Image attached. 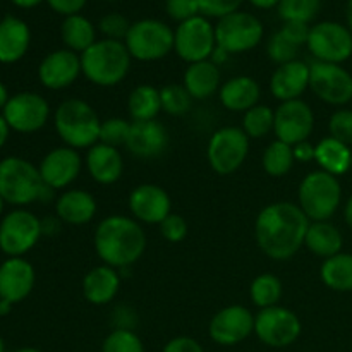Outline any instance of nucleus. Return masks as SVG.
<instances>
[{"label":"nucleus","instance_id":"51","mask_svg":"<svg viewBox=\"0 0 352 352\" xmlns=\"http://www.w3.org/2000/svg\"><path fill=\"white\" fill-rule=\"evenodd\" d=\"M315 150L316 144H311L309 141H302V143L292 146L296 162H301V164H309V162L315 160Z\"/></svg>","mask_w":352,"mask_h":352},{"label":"nucleus","instance_id":"31","mask_svg":"<svg viewBox=\"0 0 352 352\" xmlns=\"http://www.w3.org/2000/svg\"><path fill=\"white\" fill-rule=\"evenodd\" d=\"M351 146L333 140L332 136H327L316 144L315 162L318 164L320 170L339 177L351 170Z\"/></svg>","mask_w":352,"mask_h":352},{"label":"nucleus","instance_id":"16","mask_svg":"<svg viewBox=\"0 0 352 352\" xmlns=\"http://www.w3.org/2000/svg\"><path fill=\"white\" fill-rule=\"evenodd\" d=\"M315 129V113L305 100L282 102L275 110L274 133L278 141L294 144L308 141Z\"/></svg>","mask_w":352,"mask_h":352},{"label":"nucleus","instance_id":"43","mask_svg":"<svg viewBox=\"0 0 352 352\" xmlns=\"http://www.w3.org/2000/svg\"><path fill=\"white\" fill-rule=\"evenodd\" d=\"M329 133L333 140L352 146V110H336L329 120Z\"/></svg>","mask_w":352,"mask_h":352},{"label":"nucleus","instance_id":"3","mask_svg":"<svg viewBox=\"0 0 352 352\" xmlns=\"http://www.w3.org/2000/svg\"><path fill=\"white\" fill-rule=\"evenodd\" d=\"M131 57L124 41L96 40L85 54H81L82 76L91 85L112 88L126 79L131 69Z\"/></svg>","mask_w":352,"mask_h":352},{"label":"nucleus","instance_id":"26","mask_svg":"<svg viewBox=\"0 0 352 352\" xmlns=\"http://www.w3.org/2000/svg\"><path fill=\"white\" fill-rule=\"evenodd\" d=\"M96 199L85 189H67L55 201V213L69 226H86L96 215Z\"/></svg>","mask_w":352,"mask_h":352},{"label":"nucleus","instance_id":"61","mask_svg":"<svg viewBox=\"0 0 352 352\" xmlns=\"http://www.w3.org/2000/svg\"><path fill=\"white\" fill-rule=\"evenodd\" d=\"M0 352H6V344H3L2 337H0Z\"/></svg>","mask_w":352,"mask_h":352},{"label":"nucleus","instance_id":"63","mask_svg":"<svg viewBox=\"0 0 352 352\" xmlns=\"http://www.w3.org/2000/svg\"><path fill=\"white\" fill-rule=\"evenodd\" d=\"M351 170H352V155H351Z\"/></svg>","mask_w":352,"mask_h":352},{"label":"nucleus","instance_id":"4","mask_svg":"<svg viewBox=\"0 0 352 352\" xmlns=\"http://www.w3.org/2000/svg\"><path fill=\"white\" fill-rule=\"evenodd\" d=\"M54 189L45 186L40 168L19 157L0 162V196L10 205L24 206L33 201L50 199Z\"/></svg>","mask_w":352,"mask_h":352},{"label":"nucleus","instance_id":"19","mask_svg":"<svg viewBox=\"0 0 352 352\" xmlns=\"http://www.w3.org/2000/svg\"><path fill=\"white\" fill-rule=\"evenodd\" d=\"M38 168H40V175L45 186H48L54 191L65 189L81 174V153L69 146L54 148L45 155Z\"/></svg>","mask_w":352,"mask_h":352},{"label":"nucleus","instance_id":"5","mask_svg":"<svg viewBox=\"0 0 352 352\" xmlns=\"http://www.w3.org/2000/svg\"><path fill=\"white\" fill-rule=\"evenodd\" d=\"M55 131L65 146L74 150H89L100 141V120L88 102L81 98L64 100L54 116Z\"/></svg>","mask_w":352,"mask_h":352},{"label":"nucleus","instance_id":"14","mask_svg":"<svg viewBox=\"0 0 352 352\" xmlns=\"http://www.w3.org/2000/svg\"><path fill=\"white\" fill-rule=\"evenodd\" d=\"M309 89L322 102L342 107L352 100V74L342 64L315 60L309 64Z\"/></svg>","mask_w":352,"mask_h":352},{"label":"nucleus","instance_id":"41","mask_svg":"<svg viewBox=\"0 0 352 352\" xmlns=\"http://www.w3.org/2000/svg\"><path fill=\"white\" fill-rule=\"evenodd\" d=\"M131 122L122 119V117H109V119L102 120L100 126V141L98 143L109 144V146L119 148L126 146L127 136H129Z\"/></svg>","mask_w":352,"mask_h":352},{"label":"nucleus","instance_id":"8","mask_svg":"<svg viewBox=\"0 0 352 352\" xmlns=\"http://www.w3.org/2000/svg\"><path fill=\"white\" fill-rule=\"evenodd\" d=\"M217 47L229 55L244 54L260 45L263 40V23L254 14L237 10L220 17L215 24Z\"/></svg>","mask_w":352,"mask_h":352},{"label":"nucleus","instance_id":"57","mask_svg":"<svg viewBox=\"0 0 352 352\" xmlns=\"http://www.w3.org/2000/svg\"><path fill=\"white\" fill-rule=\"evenodd\" d=\"M9 91H7L6 85H3L2 81H0V109L3 110V107L7 105V102H9Z\"/></svg>","mask_w":352,"mask_h":352},{"label":"nucleus","instance_id":"7","mask_svg":"<svg viewBox=\"0 0 352 352\" xmlns=\"http://www.w3.org/2000/svg\"><path fill=\"white\" fill-rule=\"evenodd\" d=\"M131 57L140 62H155L174 50V30L164 21L140 19L131 23L126 40Z\"/></svg>","mask_w":352,"mask_h":352},{"label":"nucleus","instance_id":"6","mask_svg":"<svg viewBox=\"0 0 352 352\" xmlns=\"http://www.w3.org/2000/svg\"><path fill=\"white\" fill-rule=\"evenodd\" d=\"M298 199V205L311 222L330 220L342 201V186L336 175L313 170L299 184Z\"/></svg>","mask_w":352,"mask_h":352},{"label":"nucleus","instance_id":"56","mask_svg":"<svg viewBox=\"0 0 352 352\" xmlns=\"http://www.w3.org/2000/svg\"><path fill=\"white\" fill-rule=\"evenodd\" d=\"M344 219H346V223L352 229V196L347 199L346 206H344Z\"/></svg>","mask_w":352,"mask_h":352},{"label":"nucleus","instance_id":"2","mask_svg":"<svg viewBox=\"0 0 352 352\" xmlns=\"http://www.w3.org/2000/svg\"><path fill=\"white\" fill-rule=\"evenodd\" d=\"M93 244L103 265L124 270L144 254L146 234L133 217L110 215L96 226Z\"/></svg>","mask_w":352,"mask_h":352},{"label":"nucleus","instance_id":"20","mask_svg":"<svg viewBox=\"0 0 352 352\" xmlns=\"http://www.w3.org/2000/svg\"><path fill=\"white\" fill-rule=\"evenodd\" d=\"M82 74L81 55L76 52L60 48V50L50 52L38 67V78L40 82L48 89H64L69 88L78 81Z\"/></svg>","mask_w":352,"mask_h":352},{"label":"nucleus","instance_id":"62","mask_svg":"<svg viewBox=\"0 0 352 352\" xmlns=\"http://www.w3.org/2000/svg\"><path fill=\"white\" fill-rule=\"evenodd\" d=\"M3 203H6V201H3V198L0 196V215H2V212H3Z\"/></svg>","mask_w":352,"mask_h":352},{"label":"nucleus","instance_id":"9","mask_svg":"<svg viewBox=\"0 0 352 352\" xmlns=\"http://www.w3.org/2000/svg\"><path fill=\"white\" fill-rule=\"evenodd\" d=\"M250 155V138L241 127L226 126L212 134L206 146L210 167L219 175H230L243 167Z\"/></svg>","mask_w":352,"mask_h":352},{"label":"nucleus","instance_id":"27","mask_svg":"<svg viewBox=\"0 0 352 352\" xmlns=\"http://www.w3.org/2000/svg\"><path fill=\"white\" fill-rule=\"evenodd\" d=\"M260 85L251 76H236L227 79L219 89L220 103L229 112H248L260 103Z\"/></svg>","mask_w":352,"mask_h":352},{"label":"nucleus","instance_id":"35","mask_svg":"<svg viewBox=\"0 0 352 352\" xmlns=\"http://www.w3.org/2000/svg\"><path fill=\"white\" fill-rule=\"evenodd\" d=\"M296 164L294 151H292L291 144L284 143V141H272L263 151L261 157V165L263 170L267 172L270 177H284L285 174L292 170Z\"/></svg>","mask_w":352,"mask_h":352},{"label":"nucleus","instance_id":"34","mask_svg":"<svg viewBox=\"0 0 352 352\" xmlns=\"http://www.w3.org/2000/svg\"><path fill=\"white\" fill-rule=\"evenodd\" d=\"M127 110L133 122L155 120L162 112L160 89L151 85L136 86L127 98Z\"/></svg>","mask_w":352,"mask_h":352},{"label":"nucleus","instance_id":"33","mask_svg":"<svg viewBox=\"0 0 352 352\" xmlns=\"http://www.w3.org/2000/svg\"><path fill=\"white\" fill-rule=\"evenodd\" d=\"M320 278L336 292H352V254L339 253L327 258L320 267Z\"/></svg>","mask_w":352,"mask_h":352},{"label":"nucleus","instance_id":"36","mask_svg":"<svg viewBox=\"0 0 352 352\" xmlns=\"http://www.w3.org/2000/svg\"><path fill=\"white\" fill-rule=\"evenodd\" d=\"M284 294V285L280 278L274 274H260L253 278L250 285V298L256 308L265 309L277 306Z\"/></svg>","mask_w":352,"mask_h":352},{"label":"nucleus","instance_id":"47","mask_svg":"<svg viewBox=\"0 0 352 352\" xmlns=\"http://www.w3.org/2000/svg\"><path fill=\"white\" fill-rule=\"evenodd\" d=\"M201 16L205 17H226L229 14L237 12L244 0H198Z\"/></svg>","mask_w":352,"mask_h":352},{"label":"nucleus","instance_id":"37","mask_svg":"<svg viewBox=\"0 0 352 352\" xmlns=\"http://www.w3.org/2000/svg\"><path fill=\"white\" fill-rule=\"evenodd\" d=\"M275 124V110H272L268 105H254L243 116V126L241 129L246 133L250 140H260V138L268 136L274 133Z\"/></svg>","mask_w":352,"mask_h":352},{"label":"nucleus","instance_id":"1","mask_svg":"<svg viewBox=\"0 0 352 352\" xmlns=\"http://www.w3.org/2000/svg\"><path fill=\"white\" fill-rule=\"evenodd\" d=\"M309 223L311 220L296 203H270L254 220V239L268 258L287 261L305 246Z\"/></svg>","mask_w":352,"mask_h":352},{"label":"nucleus","instance_id":"52","mask_svg":"<svg viewBox=\"0 0 352 352\" xmlns=\"http://www.w3.org/2000/svg\"><path fill=\"white\" fill-rule=\"evenodd\" d=\"M60 219L58 217H47V220H41V229H43V234H57L60 226H58Z\"/></svg>","mask_w":352,"mask_h":352},{"label":"nucleus","instance_id":"45","mask_svg":"<svg viewBox=\"0 0 352 352\" xmlns=\"http://www.w3.org/2000/svg\"><path fill=\"white\" fill-rule=\"evenodd\" d=\"M158 227H160L162 237L168 243H181L188 237L189 232V226L186 219L182 215H177V213H170Z\"/></svg>","mask_w":352,"mask_h":352},{"label":"nucleus","instance_id":"49","mask_svg":"<svg viewBox=\"0 0 352 352\" xmlns=\"http://www.w3.org/2000/svg\"><path fill=\"white\" fill-rule=\"evenodd\" d=\"M162 352H205L201 344L188 336H179L168 340Z\"/></svg>","mask_w":352,"mask_h":352},{"label":"nucleus","instance_id":"15","mask_svg":"<svg viewBox=\"0 0 352 352\" xmlns=\"http://www.w3.org/2000/svg\"><path fill=\"white\" fill-rule=\"evenodd\" d=\"M3 119L9 127L17 133H36L45 127L50 117V105L41 95L33 91H23L10 96L2 110Z\"/></svg>","mask_w":352,"mask_h":352},{"label":"nucleus","instance_id":"24","mask_svg":"<svg viewBox=\"0 0 352 352\" xmlns=\"http://www.w3.org/2000/svg\"><path fill=\"white\" fill-rule=\"evenodd\" d=\"M89 177L102 186H112L122 177L124 158L119 148L96 143L86 150L85 158Z\"/></svg>","mask_w":352,"mask_h":352},{"label":"nucleus","instance_id":"40","mask_svg":"<svg viewBox=\"0 0 352 352\" xmlns=\"http://www.w3.org/2000/svg\"><path fill=\"white\" fill-rule=\"evenodd\" d=\"M102 352H144V344L134 330L113 329L103 339Z\"/></svg>","mask_w":352,"mask_h":352},{"label":"nucleus","instance_id":"21","mask_svg":"<svg viewBox=\"0 0 352 352\" xmlns=\"http://www.w3.org/2000/svg\"><path fill=\"white\" fill-rule=\"evenodd\" d=\"M33 265L24 258H9L0 265V299L10 305L24 301L34 287Z\"/></svg>","mask_w":352,"mask_h":352},{"label":"nucleus","instance_id":"32","mask_svg":"<svg viewBox=\"0 0 352 352\" xmlns=\"http://www.w3.org/2000/svg\"><path fill=\"white\" fill-rule=\"evenodd\" d=\"M60 36L67 50L81 55L96 41L95 24L88 17L74 14V16H69L62 21Z\"/></svg>","mask_w":352,"mask_h":352},{"label":"nucleus","instance_id":"48","mask_svg":"<svg viewBox=\"0 0 352 352\" xmlns=\"http://www.w3.org/2000/svg\"><path fill=\"white\" fill-rule=\"evenodd\" d=\"M309 28L311 26L305 23H284V26L278 31H280L287 40H291L292 43H296L298 47H302V45L308 43Z\"/></svg>","mask_w":352,"mask_h":352},{"label":"nucleus","instance_id":"54","mask_svg":"<svg viewBox=\"0 0 352 352\" xmlns=\"http://www.w3.org/2000/svg\"><path fill=\"white\" fill-rule=\"evenodd\" d=\"M256 9H272V7H277L280 0H250Z\"/></svg>","mask_w":352,"mask_h":352},{"label":"nucleus","instance_id":"58","mask_svg":"<svg viewBox=\"0 0 352 352\" xmlns=\"http://www.w3.org/2000/svg\"><path fill=\"white\" fill-rule=\"evenodd\" d=\"M14 305H10L9 301H3V299H0V316H6L9 315L10 309H12Z\"/></svg>","mask_w":352,"mask_h":352},{"label":"nucleus","instance_id":"18","mask_svg":"<svg viewBox=\"0 0 352 352\" xmlns=\"http://www.w3.org/2000/svg\"><path fill=\"white\" fill-rule=\"evenodd\" d=\"M127 205L133 219L148 226H160L172 213L170 196L158 184L136 186L131 191Z\"/></svg>","mask_w":352,"mask_h":352},{"label":"nucleus","instance_id":"50","mask_svg":"<svg viewBox=\"0 0 352 352\" xmlns=\"http://www.w3.org/2000/svg\"><path fill=\"white\" fill-rule=\"evenodd\" d=\"M86 2H88V0H47V3L50 6L52 10H55V12L65 17L81 12V10L85 9Z\"/></svg>","mask_w":352,"mask_h":352},{"label":"nucleus","instance_id":"60","mask_svg":"<svg viewBox=\"0 0 352 352\" xmlns=\"http://www.w3.org/2000/svg\"><path fill=\"white\" fill-rule=\"evenodd\" d=\"M16 352H41L40 349H34V347H23V349L16 351Z\"/></svg>","mask_w":352,"mask_h":352},{"label":"nucleus","instance_id":"28","mask_svg":"<svg viewBox=\"0 0 352 352\" xmlns=\"http://www.w3.org/2000/svg\"><path fill=\"white\" fill-rule=\"evenodd\" d=\"M31 43L30 26L16 16L0 21V62L14 64L26 55Z\"/></svg>","mask_w":352,"mask_h":352},{"label":"nucleus","instance_id":"46","mask_svg":"<svg viewBox=\"0 0 352 352\" xmlns=\"http://www.w3.org/2000/svg\"><path fill=\"white\" fill-rule=\"evenodd\" d=\"M165 10L177 24L201 14L198 0H165Z\"/></svg>","mask_w":352,"mask_h":352},{"label":"nucleus","instance_id":"59","mask_svg":"<svg viewBox=\"0 0 352 352\" xmlns=\"http://www.w3.org/2000/svg\"><path fill=\"white\" fill-rule=\"evenodd\" d=\"M346 16H347V28L352 31V0L347 2V10H346Z\"/></svg>","mask_w":352,"mask_h":352},{"label":"nucleus","instance_id":"44","mask_svg":"<svg viewBox=\"0 0 352 352\" xmlns=\"http://www.w3.org/2000/svg\"><path fill=\"white\" fill-rule=\"evenodd\" d=\"M98 28L103 33V36L109 38V40L124 41L126 40L127 33H129L131 23L127 21L126 16H122V14L110 12V14H105V16L100 19Z\"/></svg>","mask_w":352,"mask_h":352},{"label":"nucleus","instance_id":"53","mask_svg":"<svg viewBox=\"0 0 352 352\" xmlns=\"http://www.w3.org/2000/svg\"><path fill=\"white\" fill-rule=\"evenodd\" d=\"M9 133H10L9 124H7V120L3 119V116H2V113H0V148H2L3 144L7 143V138H9Z\"/></svg>","mask_w":352,"mask_h":352},{"label":"nucleus","instance_id":"17","mask_svg":"<svg viewBox=\"0 0 352 352\" xmlns=\"http://www.w3.org/2000/svg\"><path fill=\"white\" fill-rule=\"evenodd\" d=\"M251 333H254V315L246 306H226L210 320L208 336L219 346H237Z\"/></svg>","mask_w":352,"mask_h":352},{"label":"nucleus","instance_id":"25","mask_svg":"<svg viewBox=\"0 0 352 352\" xmlns=\"http://www.w3.org/2000/svg\"><path fill=\"white\" fill-rule=\"evenodd\" d=\"M81 291L89 305H109L120 291V274L109 265H98L85 275Z\"/></svg>","mask_w":352,"mask_h":352},{"label":"nucleus","instance_id":"23","mask_svg":"<svg viewBox=\"0 0 352 352\" xmlns=\"http://www.w3.org/2000/svg\"><path fill=\"white\" fill-rule=\"evenodd\" d=\"M309 88V64L302 60H292L277 65L270 78V91L278 102L299 100Z\"/></svg>","mask_w":352,"mask_h":352},{"label":"nucleus","instance_id":"12","mask_svg":"<svg viewBox=\"0 0 352 352\" xmlns=\"http://www.w3.org/2000/svg\"><path fill=\"white\" fill-rule=\"evenodd\" d=\"M43 236L41 220L28 210H14L0 222V250L9 258H23Z\"/></svg>","mask_w":352,"mask_h":352},{"label":"nucleus","instance_id":"22","mask_svg":"<svg viewBox=\"0 0 352 352\" xmlns=\"http://www.w3.org/2000/svg\"><path fill=\"white\" fill-rule=\"evenodd\" d=\"M168 133L162 122L155 120H141L131 122L129 136H127L126 148L131 155L143 160L157 158L167 150Z\"/></svg>","mask_w":352,"mask_h":352},{"label":"nucleus","instance_id":"11","mask_svg":"<svg viewBox=\"0 0 352 352\" xmlns=\"http://www.w3.org/2000/svg\"><path fill=\"white\" fill-rule=\"evenodd\" d=\"M302 323L292 309L284 306H272L260 309L254 315V333L265 346L282 349L289 347L301 337Z\"/></svg>","mask_w":352,"mask_h":352},{"label":"nucleus","instance_id":"39","mask_svg":"<svg viewBox=\"0 0 352 352\" xmlns=\"http://www.w3.org/2000/svg\"><path fill=\"white\" fill-rule=\"evenodd\" d=\"M162 110L168 116L181 117L191 110L192 96L182 85H167L160 89Z\"/></svg>","mask_w":352,"mask_h":352},{"label":"nucleus","instance_id":"10","mask_svg":"<svg viewBox=\"0 0 352 352\" xmlns=\"http://www.w3.org/2000/svg\"><path fill=\"white\" fill-rule=\"evenodd\" d=\"M215 48V26L201 14L177 24L174 30V52L188 64L210 60Z\"/></svg>","mask_w":352,"mask_h":352},{"label":"nucleus","instance_id":"55","mask_svg":"<svg viewBox=\"0 0 352 352\" xmlns=\"http://www.w3.org/2000/svg\"><path fill=\"white\" fill-rule=\"evenodd\" d=\"M16 7H21V9H33V7L40 6L43 0H10Z\"/></svg>","mask_w":352,"mask_h":352},{"label":"nucleus","instance_id":"29","mask_svg":"<svg viewBox=\"0 0 352 352\" xmlns=\"http://www.w3.org/2000/svg\"><path fill=\"white\" fill-rule=\"evenodd\" d=\"M182 86L188 89L192 100L212 98L222 86L220 65H217L212 58L189 64L182 76Z\"/></svg>","mask_w":352,"mask_h":352},{"label":"nucleus","instance_id":"13","mask_svg":"<svg viewBox=\"0 0 352 352\" xmlns=\"http://www.w3.org/2000/svg\"><path fill=\"white\" fill-rule=\"evenodd\" d=\"M306 47L315 60L342 64L352 55V31L336 21H322L309 28Z\"/></svg>","mask_w":352,"mask_h":352},{"label":"nucleus","instance_id":"42","mask_svg":"<svg viewBox=\"0 0 352 352\" xmlns=\"http://www.w3.org/2000/svg\"><path fill=\"white\" fill-rule=\"evenodd\" d=\"M299 48L296 43H292L291 40L284 36L280 31L274 33L270 36L267 43V55L272 62H275L277 65L287 64V62H292L298 58Z\"/></svg>","mask_w":352,"mask_h":352},{"label":"nucleus","instance_id":"38","mask_svg":"<svg viewBox=\"0 0 352 352\" xmlns=\"http://www.w3.org/2000/svg\"><path fill=\"white\" fill-rule=\"evenodd\" d=\"M322 9V0H280L278 16L284 23L309 24Z\"/></svg>","mask_w":352,"mask_h":352},{"label":"nucleus","instance_id":"30","mask_svg":"<svg viewBox=\"0 0 352 352\" xmlns=\"http://www.w3.org/2000/svg\"><path fill=\"white\" fill-rule=\"evenodd\" d=\"M305 246L308 248L309 253L327 260V258L342 253V232L330 220L311 222L308 227V232H306Z\"/></svg>","mask_w":352,"mask_h":352},{"label":"nucleus","instance_id":"64","mask_svg":"<svg viewBox=\"0 0 352 352\" xmlns=\"http://www.w3.org/2000/svg\"><path fill=\"white\" fill-rule=\"evenodd\" d=\"M0 21H2V17H0Z\"/></svg>","mask_w":352,"mask_h":352}]
</instances>
